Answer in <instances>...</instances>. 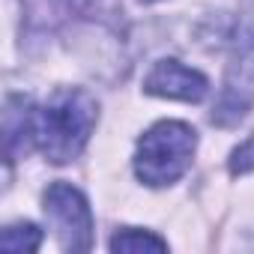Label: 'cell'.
I'll return each instance as SVG.
<instances>
[{"label": "cell", "instance_id": "obj_9", "mask_svg": "<svg viewBox=\"0 0 254 254\" xmlns=\"http://www.w3.org/2000/svg\"><path fill=\"white\" fill-rule=\"evenodd\" d=\"M144 3H153V0H144Z\"/></svg>", "mask_w": 254, "mask_h": 254}, {"label": "cell", "instance_id": "obj_6", "mask_svg": "<svg viewBox=\"0 0 254 254\" xmlns=\"http://www.w3.org/2000/svg\"><path fill=\"white\" fill-rule=\"evenodd\" d=\"M111 251H123V254H141V251H168V242L150 230H135L126 227L120 233L111 236Z\"/></svg>", "mask_w": 254, "mask_h": 254}, {"label": "cell", "instance_id": "obj_2", "mask_svg": "<svg viewBox=\"0 0 254 254\" xmlns=\"http://www.w3.org/2000/svg\"><path fill=\"white\" fill-rule=\"evenodd\" d=\"M197 147V135L189 123L180 120H162L153 129L144 132V138L138 141L135 150V174L141 183L162 189L177 183L194 156Z\"/></svg>", "mask_w": 254, "mask_h": 254}, {"label": "cell", "instance_id": "obj_1", "mask_svg": "<svg viewBox=\"0 0 254 254\" xmlns=\"http://www.w3.org/2000/svg\"><path fill=\"white\" fill-rule=\"evenodd\" d=\"M99 120V105L84 90H57L36 111V147L48 162L66 165L81 156Z\"/></svg>", "mask_w": 254, "mask_h": 254}, {"label": "cell", "instance_id": "obj_8", "mask_svg": "<svg viewBox=\"0 0 254 254\" xmlns=\"http://www.w3.org/2000/svg\"><path fill=\"white\" fill-rule=\"evenodd\" d=\"M254 171V138H248L245 144H239L233 153H230V174L239 177V174H251Z\"/></svg>", "mask_w": 254, "mask_h": 254}, {"label": "cell", "instance_id": "obj_5", "mask_svg": "<svg viewBox=\"0 0 254 254\" xmlns=\"http://www.w3.org/2000/svg\"><path fill=\"white\" fill-rule=\"evenodd\" d=\"M3 135H6V153L9 159L24 156L30 144H36V111L30 99L12 96L3 111Z\"/></svg>", "mask_w": 254, "mask_h": 254}, {"label": "cell", "instance_id": "obj_4", "mask_svg": "<svg viewBox=\"0 0 254 254\" xmlns=\"http://www.w3.org/2000/svg\"><path fill=\"white\" fill-rule=\"evenodd\" d=\"M209 90V81L197 72L183 66L180 60H159L150 75L144 78V93L159 99H180V102H200Z\"/></svg>", "mask_w": 254, "mask_h": 254}, {"label": "cell", "instance_id": "obj_7", "mask_svg": "<svg viewBox=\"0 0 254 254\" xmlns=\"http://www.w3.org/2000/svg\"><path fill=\"white\" fill-rule=\"evenodd\" d=\"M39 242H42V230H39L36 224H30V221H24V224H9V227L3 230V236H0V248H3V251H15V254H21V251H36Z\"/></svg>", "mask_w": 254, "mask_h": 254}, {"label": "cell", "instance_id": "obj_3", "mask_svg": "<svg viewBox=\"0 0 254 254\" xmlns=\"http://www.w3.org/2000/svg\"><path fill=\"white\" fill-rule=\"evenodd\" d=\"M45 215L54 224V233L66 251H90L93 245V215L87 197L69 186L54 183L45 191Z\"/></svg>", "mask_w": 254, "mask_h": 254}]
</instances>
